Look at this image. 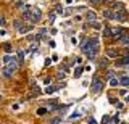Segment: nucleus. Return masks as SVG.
Segmentation results:
<instances>
[{
	"label": "nucleus",
	"instance_id": "nucleus-22",
	"mask_svg": "<svg viewBox=\"0 0 129 124\" xmlns=\"http://www.w3.org/2000/svg\"><path fill=\"white\" fill-rule=\"evenodd\" d=\"M15 7L21 10V8H24V2H23V0H18V2H15Z\"/></svg>",
	"mask_w": 129,
	"mask_h": 124
},
{
	"label": "nucleus",
	"instance_id": "nucleus-27",
	"mask_svg": "<svg viewBox=\"0 0 129 124\" xmlns=\"http://www.w3.org/2000/svg\"><path fill=\"white\" fill-rule=\"evenodd\" d=\"M107 77H108V79H111V77H115V71H111V69H108V71H107Z\"/></svg>",
	"mask_w": 129,
	"mask_h": 124
},
{
	"label": "nucleus",
	"instance_id": "nucleus-2",
	"mask_svg": "<svg viewBox=\"0 0 129 124\" xmlns=\"http://www.w3.org/2000/svg\"><path fill=\"white\" fill-rule=\"evenodd\" d=\"M16 69H18V63L13 60V61H10V63H8V66L3 69V74H5L7 77H10L13 73H16Z\"/></svg>",
	"mask_w": 129,
	"mask_h": 124
},
{
	"label": "nucleus",
	"instance_id": "nucleus-28",
	"mask_svg": "<svg viewBox=\"0 0 129 124\" xmlns=\"http://www.w3.org/2000/svg\"><path fill=\"white\" fill-rule=\"evenodd\" d=\"M60 122H61V118H53L50 121V124H60Z\"/></svg>",
	"mask_w": 129,
	"mask_h": 124
},
{
	"label": "nucleus",
	"instance_id": "nucleus-21",
	"mask_svg": "<svg viewBox=\"0 0 129 124\" xmlns=\"http://www.w3.org/2000/svg\"><path fill=\"white\" fill-rule=\"evenodd\" d=\"M110 86H111V87H116V86H119L118 79H116V77H111V79H110Z\"/></svg>",
	"mask_w": 129,
	"mask_h": 124
},
{
	"label": "nucleus",
	"instance_id": "nucleus-12",
	"mask_svg": "<svg viewBox=\"0 0 129 124\" xmlns=\"http://www.w3.org/2000/svg\"><path fill=\"white\" fill-rule=\"evenodd\" d=\"M32 29V24H23L21 26V29H19V34H26V32H29V31Z\"/></svg>",
	"mask_w": 129,
	"mask_h": 124
},
{
	"label": "nucleus",
	"instance_id": "nucleus-25",
	"mask_svg": "<svg viewBox=\"0 0 129 124\" xmlns=\"http://www.w3.org/2000/svg\"><path fill=\"white\" fill-rule=\"evenodd\" d=\"M13 60H15V58H11L10 55H5V57H3V63H7V65H8V63L13 61Z\"/></svg>",
	"mask_w": 129,
	"mask_h": 124
},
{
	"label": "nucleus",
	"instance_id": "nucleus-17",
	"mask_svg": "<svg viewBox=\"0 0 129 124\" xmlns=\"http://www.w3.org/2000/svg\"><path fill=\"white\" fill-rule=\"evenodd\" d=\"M55 90H58V86H48L47 89H45V92H47V94H53Z\"/></svg>",
	"mask_w": 129,
	"mask_h": 124
},
{
	"label": "nucleus",
	"instance_id": "nucleus-36",
	"mask_svg": "<svg viewBox=\"0 0 129 124\" xmlns=\"http://www.w3.org/2000/svg\"><path fill=\"white\" fill-rule=\"evenodd\" d=\"M11 108H13V110H18V108H19V103H13V106H11Z\"/></svg>",
	"mask_w": 129,
	"mask_h": 124
},
{
	"label": "nucleus",
	"instance_id": "nucleus-29",
	"mask_svg": "<svg viewBox=\"0 0 129 124\" xmlns=\"http://www.w3.org/2000/svg\"><path fill=\"white\" fill-rule=\"evenodd\" d=\"M103 16L105 18H111V10H105L103 11Z\"/></svg>",
	"mask_w": 129,
	"mask_h": 124
},
{
	"label": "nucleus",
	"instance_id": "nucleus-15",
	"mask_svg": "<svg viewBox=\"0 0 129 124\" xmlns=\"http://www.w3.org/2000/svg\"><path fill=\"white\" fill-rule=\"evenodd\" d=\"M82 73H84V68H76V69H74V77H76V79L81 77V76H82Z\"/></svg>",
	"mask_w": 129,
	"mask_h": 124
},
{
	"label": "nucleus",
	"instance_id": "nucleus-5",
	"mask_svg": "<svg viewBox=\"0 0 129 124\" xmlns=\"http://www.w3.org/2000/svg\"><path fill=\"white\" fill-rule=\"evenodd\" d=\"M124 31L121 29V27H110V37H115V39H119L121 34H123Z\"/></svg>",
	"mask_w": 129,
	"mask_h": 124
},
{
	"label": "nucleus",
	"instance_id": "nucleus-9",
	"mask_svg": "<svg viewBox=\"0 0 129 124\" xmlns=\"http://www.w3.org/2000/svg\"><path fill=\"white\" fill-rule=\"evenodd\" d=\"M118 40H121V44H123V45H129V35L126 34V31L121 34V37L118 39Z\"/></svg>",
	"mask_w": 129,
	"mask_h": 124
},
{
	"label": "nucleus",
	"instance_id": "nucleus-37",
	"mask_svg": "<svg viewBox=\"0 0 129 124\" xmlns=\"http://www.w3.org/2000/svg\"><path fill=\"white\" fill-rule=\"evenodd\" d=\"M3 24H5V21H3V16L0 15V26H3Z\"/></svg>",
	"mask_w": 129,
	"mask_h": 124
},
{
	"label": "nucleus",
	"instance_id": "nucleus-33",
	"mask_svg": "<svg viewBox=\"0 0 129 124\" xmlns=\"http://www.w3.org/2000/svg\"><path fill=\"white\" fill-rule=\"evenodd\" d=\"M50 63H52V58H47L45 60V66H50Z\"/></svg>",
	"mask_w": 129,
	"mask_h": 124
},
{
	"label": "nucleus",
	"instance_id": "nucleus-39",
	"mask_svg": "<svg viewBox=\"0 0 129 124\" xmlns=\"http://www.w3.org/2000/svg\"><path fill=\"white\" fill-rule=\"evenodd\" d=\"M121 124H127V122H121Z\"/></svg>",
	"mask_w": 129,
	"mask_h": 124
},
{
	"label": "nucleus",
	"instance_id": "nucleus-31",
	"mask_svg": "<svg viewBox=\"0 0 129 124\" xmlns=\"http://www.w3.org/2000/svg\"><path fill=\"white\" fill-rule=\"evenodd\" d=\"M55 16H56V15H55V13H52V11H50V15H48V19H50V21L53 23V21H55Z\"/></svg>",
	"mask_w": 129,
	"mask_h": 124
},
{
	"label": "nucleus",
	"instance_id": "nucleus-13",
	"mask_svg": "<svg viewBox=\"0 0 129 124\" xmlns=\"http://www.w3.org/2000/svg\"><path fill=\"white\" fill-rule=\"evenodd\" d=\"M97 52H99V50H89V52H86L87 58H89V60H94V58L97 57Z\"/></svg>",
	"mask_w": 129,
	"mask_h": 124
},
{
	"label": "nucleus",
	"instance_id": "nucleus-18",
	"mask_svg": "<svg viewBox=\"0 0 129 124\" xmlns=\"http://www.w3.org/2000/svg\"><path fill=\"white\" fill-rule=\"evenodd\" d=\"M23 61H24V52L23 50H18V63L21 65Z\"/></svg>",
	"mask_w": 129,
	"mask_h": 124
},
{
	"label": "nucleus",
	"instance_id": "nucleus-8",
	"mask_svg": "<svg viewBox=\"0 0 129 124\" xmlns=\"http://www.w3.org/2000/svg\"><path fill=\"white\" fill-rule=\"evenodd\" d=\"M86 19L89 23H92V24H94L95 23V19H97V15L94 13V11H87V15H86Z\"/></svg>",
	"mask_w": 129,
	"mask_h": 124
},
{
	"label": "nucleus",
	"instance_id": "nucleus-35",
	"mask_svg": "<svg viewBox=\"0 0 129 124\" xmlns=\"http://www.w3.org/2000/svg\"><path fill=\"white\" fill-rule=\"evenodd\" d=\"M74 61L78 63V65H81V63H82V58H74Z\"/></svg>",
	"mask_w": 129,
	"mask_h": 124
},
{
	"label": "nucleus",
	"instance_id": "nucleus-14",
	"mask_svg": "<svg viewBox=\"0 0 129 124\" xmlns=\"http://www.w3.org/2000/svg\"><path fill=\"white\" fill-rule=\"evenodd\" d=\"M107 55H108V57H118V50H115V49H108L107 50Z\"/></svg>",
	"mask_w": 129,
	"mask_h": 124
},
{
	"label": "nucleus",
	"instance_id": "nucleus-19",
	"mask_svg": "<svg viewBox=\"0 0 129 124\" xmlns=\"http://www.w3.org/2000/svg\"><path fill=\"white\" fill-rule=\"evenodd\" d=\"M13 26L19 31V29H21V26H23V21H21V19H15V21H13Z\"/></svg>",
	"mask_w": 129,
	"mask_h": 124
},
{
	"label": "nucleus",
	"instance_id": "nucleus-20",
	"mask_svg": "<svg viewBox=\"0 0 129 124\" xmlns=\"http://www.w3.org/2000/svg\"><path fill=\"white\" fill-rule=\"evenodd\" d=\"M36 113H37L39 116H44V114L47 113V108H44V106L42 108H37V111H36Z\"/></svg>",
	"mask_w": 129,
	"mask_h": 124
},
{
	"label": "nucleus",
	"instance_id": "nucleus-32",
	"mask_svg": "<svg viewBox=\"0 0 129 124\" xmlns=\"http://www.w3.org/2000/svg\"><path fill=\"white\" fill-rule=\"evenodd\" d=\"M81 116V113H73L71 116H70V119H74V118H79Z\"/></svg>",
	"mask_w": 129,
	"mask_h": 124
},
{
	"label": "nucleus",
	"instance_id": "nucleus-3",
	"mask_svg": "<svg viewBox=\"0 0 129 124\" xmlns=\"http://www.w3.org/2000/svg\"><path fill=\"white\" fill-rule=\"evenodd\" d=\"M102 87H103V84H102V81H100L99 77L92 79V92H94V94H99V92L102 90Z\"/></svg>",
	"mask_w": 129,
	"mask_h": 124
},
{
	"label": "nucleus",
	"instance_id": "nucleus-30",
	"mask_svg": "<svg viewBox=\"0 0 129 124\" xmlns=\"http://www.w3.org/2000/svg\"><path fill=\"white\" fill-rule=\"evenodd\" d=\"M102 122H103V124H108V122H110V116H103Z\"/></svg>",
	"mask_w": 129,
	"mask_h": 124
},
{
	"label": "nucleus",
	"instance_id": "nucleus-40",
	"mask_svg": "<svg viewBox=\"0 0 129 124\" xmlns=\"http://www.w3.org/2000/svg\"><path fill=\"white\" fill-rule=\"evenodd\" d=\"M0 100H2V95H0Z\"/></svg>",
	"mask_w": 129,
	"mask_h": 124
},
{
	"label": "nucleus",
	"instance_id": "nucleus-23",
	"mask_svg": "<svg viewBox=\"0 0 129 124\" xmlns=\"http://www.w3.org/2000/svg\"><path fill=\"white\" fill-rule=\"evenodd\" d=\"M103 35H105V37H110V26L103 27Z\"/></svg>",
	"mask_w": 129,
	"mask_h": 124
},
{
	"label": "nucleus",
	"instance_id": "nucleus-7",
	"mask_svg": "<svg viewBox=\"0 0 129 124\" xmlns=\"http://www.w3.org/2000/svg\"><path fill=\"white\" fill-rule=\"evenodd\" d=\"M115 65H116V66H127V65H129V55H124L123 58L115 60Z\"/></svg>",
	"mask_w": 129,
	"mask_h": 124
},
{
	"label": "nucleus",
	"instance_id": "nucleus-11",
	"mask_svg": "<svg viewBox=\"0 0 129 124\" xmlns=\"http://www.w3.org/2000/svg\"><path fill=\"white\" fill-rule=\"evenodd\" d=\"M118 82L121 84V86H124V87H127V86H129V77H127V76H126V74H124V76H121V79H118Z\"/></svg>",
	"mask_w": 129,
	"mask_h": 124
},
{
	"label": "nucleus",
	"instance_id": "nucleus-1",
	"mask_svg": "<svg viewBox=\"0 0 129 124\" xmlns=\"http://www.w3.org/2000/svg\"><path fill=\"white\" fill-rule=\"evenodd\" d=\"M81 50L82 52H89V50H99V39L97 37H90L86 42L81 44Z\"/></svg>",
	"mask_w": 129,
	"mask_h": 124
},
{
	"label": "nucleus",
	"instance_id": "nucleus-10",
	"mask_svg": "<svg viewBox=\"0 0 129 124\" xmlns=\"http://www.w3.org/2000/svg\"><path fill=\"white\" fill-rule=\"evenodd\" d=\"M111 8L115 10V11H123L124 10V3H121V2H115L111 5Z\"/></svg>",
	"mask_w": 129,
	"mask_h": 124
},
{
	"label": "nucleus",
	"instance_id": "nucleus-38",
	"mask_svg": "<svg viewBox=\"0 0 129 124\" xmlns=\"http://www.w3.org/2000/svg\"><path fill=\"white\" fill-rule=\"evenodd\" d=\"M99 2H103V0H97V3H99Z\"/></svg>",
	"mask_w": 129,
	"mask_h": 124
},
{
	"label": "nucleus",
	"instance_id": "nucleus-16",
	"mask_svg": "<svg viewBox=\"0 0 129 124\" xmlns=\"http://www.w3.org/2000/svg\"><path fill=\"white\" fill-rule=\"evenodd\" d=\"M56 77H58V79L66 77V71H64V69H58V71H56Z\"/></svg>",
	"mask_w": 129,
	"mask_h": 124
},
{
	"label": "nucleus",
	"instance_id": "nucleus-4",
	"mask_svg": "<svg viewBox=\"0 0 129 124\" xmlns=\"http://www.w3.org/2000/svg\"><path fill=\"white\" fill-rule=\"evenodd\" d=\"M111 19L124 21V19H126V10H123V11H111Z\"/></svg>",
	"mask_w": 129,
	"mask_h": 124
},
{
	"label": "nucleus",
	"instance_id": "nucleus-24",
	"mask_svg": "<svg viewBox=\"0 0 129 124\" xmlns=\"http://www.w3.org/2000/svg\"><path fill=\"white\" fill-rule=\"evenodd\" d=\"M3 50H5L7 53H11V50H13V49H11L10 44H5V45H3Z\"/></svg>",
	"mask_w": 129,
	"mask_h": 124
},
{
	"label": "nucleus",
	"instance_id": "nucleus-6",
	"mask_svg": "<svg viewBox=\"0 0 129 124\" xmlns=\"http://www.w3.org/2000/svg\"><path fill=\"white\" fill-rule=\"evenodd\" d=\"M23 19H24V21H31L32 24H34V23H37V21H36V18L32 16L31 10H24V11H23Z\"/></svg>",
	"mask_w": 129,
	"mask_h": 124
},
{
	"label": "nucleus",
	"instance_id": "nucleus-34",
	"mask_svg": "<svg viewBox=\"0 0 129 124\" xmlns=\"http://www.w3.org/2000/svg\"><path fill=\"white\" fill-rule=\"evenodd\" d=\"M89 124H97V121L94 118H89Z\"/></svg>",
	"mask_w": 129,
	"mask_h": 124
},
{
	"label": "nucleus",
	"instance_id": "nucleus-26",
	"mask_svg": "<svg viewBox=\"0 0 129 124\" xmlns=\"http://www.w3.org/2000/svg\"><path fill=\"white\" fill-rule=\"evenodd\" d=\"M99 65H100V68H107V66H108V61H107V58L100 60V63H99Z\"/></svg>",
	"mask_w": 129,
	"mask_h": 124
}]
</instances>
